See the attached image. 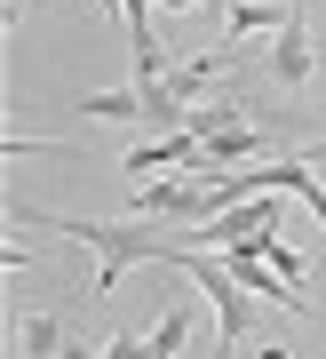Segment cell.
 <instances>
[{
    "mask_svg": "<svg viewBox=\"0 0 326 359\" xmlns=\"http://www.w3.org/2000/svg\"><path fill=\"white\" fill-rule=\"evenodd\" d=\"M160 8H199V0H160Z\"/></svg>",
    "mask_w": 326,
    "mask_h": 359,
    "instance_id": "13",
    "label": "cell"
},
{
    "mask_svg": "<svg viewBox=\"0 0 326 359\" xmlns=\"http://www.w3.org/2000/svg\"><path fill=\"white\" fill-rule=\"evenodd\" d=\"M183 335H191V304H176L160 327H151V359H176V351H183Z\"/></svg>",
    "mask_w": 326,
    "mask_h": 359,
    "instance_id": "9",
    "label": "cell"
},
{
    "mask_svg": "<svg viewBox=\"0 0 326 359\" xmlns=\"http://www.w3.org/2000/svg\"><path fill=\"white\" fill-rule=\"evenodd\" d=\"M160 264L191 271V280H199V295L215 304V351H223V359H247V335H255V320H263V304H255V295H247V287H239L231 271H223V256L167 240V256H160Z\"/></svg>",
    "mask_w": 326,
    "mask_h": 359,
    "instance_id": "2",
    "label": "cell"
},
{
    "mask_svg": "<svg viewBox=\"0 0 326 359\" xmlns=\"http://www.w3.org/2000/svg\"><path fill=\"white\" fill-rule=\"evenodd\" d=\"M302 160H311V168H318V160H326V144H318V152H302Z\"/></svg>",
    "mask_w": 326,
    "mask_h": 359,
    "instance_id": "14",
    "label": "cell"
},
{
    "mask_svg": "<svg viewBox=\"0 0 326 359\" xmlns=\"http://www.w3.org/2000/svg\"><path fill=\"white\" fill-rule=\"evenodd\" d=\"M16 344H24V359H64V311H32Z\"/></svg>",
    "mask_w": 326,
    "mask_h": 359,
    "instance_id": "8",
    "label": "cell"
},
{
    "mask_svg": "<svg viewBox=\"0 0 326 359\" xmlns=\"http://www.w3.org/2000/svg\"><path fill=\"white\" fill-rule=\"evenodd\" d=\"M64 359H96V351H80V344H64Z\"/></svg>",
    "mask_w": 326,
    "mask_h": 359,
    "instance_id": "12",
    "label": "cell"
},
{
    "mask_svg": "<svg viewBox=\"0 0 326 359\" xmlns=\"http://www.w3.org/2000/svg\"><path fill=\"white\" fill-rule=\"evenodd\" d=\"M96 359H151V335H136V327H127V335H112Z\"/></svg>",
    "mask_w": 326,
    "mask_h": 359,
    "instance_id": "10",
    "label": "cell"
},
{
    "mask_svg": "<svg viewBox=\"0 0 326 359\" xmlns=\"http://www.w3.org/2000/svg\"><path fill=\"white\" fill-rule=\"evenodd\" d=\"M287 25H295V8H271V0H231V8H223V32H231V40L287 32Z\"/></svg>",
    "mask_w": 326,
    "mask_h": 359,
    "instance_id": "7",
    "label": "cell"
},
{
    "mask_svg": "<svg viewBox=\"0 0 326 359\" xmlns=\"http://www.w3.org/2000/svg\"><path fill=\"white\" fill-rule=\"evenodd\" d=\"M127 168H136V176H151V168H191V176H199V136H191V128H176V136L127 144Z\"/></svg>",
    "mask_w": 326,
    "mask_h": 359,
    "instance_id": "6",
    "label": "cell"
},
{
    "mask_svg": "<svg viewBox=\"0 0 326 359\" xmlns=\"http://www.w3.org/2000/svg\"><path fill=\"white\" fill-rule=\"evenodd\" d=\"M80 112H88V120H136V128H160V136L191 128V112H183L176 80H136V88H104V96H80Z\"/></svg>",
    "mask_w": 326,
    "mask_h": 359,
    "instance_id": "3",
    "label": "cell"
},
{
    "mask_svg": "<svg viewBox=\"0 0 326 359\" xmlns=\"http://www.w3.org/2000/svg\"><path fill=\"white\" fill-rule=\"evenodd\" d=\"M24 8H32V0H8V25H16V16H24Z\"/></svg>",
    "mask_w": 326,
    "mask_h": 359,
    "instance_id": "11",
    "label": "cell"
},
{
    "mask_svg": "<svg viewBox=\"0 0 326 359\" xmlns=\"http://www.w3.org/2000/svg\"><path fill=\"white\" fill-rule=\"evenodd\" d=\"M255 184H263V192H278V200H302V208L326 224V184L311 176V160H263V168H255Z\"/></svg>",
    "mask_w": 326,
    "mask_h": 359,
    "instance_id": "4",
    "label": "cell"
},
{
    "mask_svg": "<svg viewBox=\"0 0 326 359\" xmlns=\"http://www.w3.org/2000/svg\"><path fill=\"white\" fill-rule=\"evenodd\" d=\"M311 72H318V40L302 32V16H295V25L271 40V80H278V88H302Z\"/></svg>",
    "mask_w": 326,
    "mask_h": 359,
    "instance_id": "5",
    "label": "cell"
},
{
    "mask_svg": "<svg viewBox=\"0 0 326 359\" xmlns=\"http://www.w3.org/2000/svg\"><path fill=\"white\" fill-rule=\"evenodd\" d=\"M8 224L64 231V240L96 248V287H88V295H112L136 264H160V256H167V240H160V231H143V224H72V216H40V208H8Z\"/></svg>",
    "mask_w": 326,
    "mask_h": 359,
    "instance_id": "1",
    "label": "cell"
}]
</instances>
